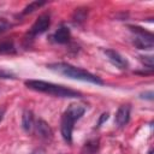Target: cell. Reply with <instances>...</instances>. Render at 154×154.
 <instances>
[{
  "label": "cell",
  "mask_w": 154,
  "mask_h": 154,
  "mask_svg": "<svg viewBox=\"0 0 154 154\" xmlns=\"http://www.w3.org/2000/svg\"><path fill=\"white\" fill-rule=\"evenodd\" d=\"M47 67L49 70L59 73V75H63V76L72 78V79L89 82V83L97 84V85L103 84V81L99 76H96V75H94V73H91V72H89L82 67L73 66L69 63H52V64H48Z\"/></svg>",
  "instance_id": "6da1fadb"
},
{
  "label": "cell",
  "mask_w": 154,
  "mask_h": 154,
  "mask_svg": "<svg viewBox=\"0 0 154 154\" xmlns=\"http://www.w3.org/2000/svg\"><path fill=\"white\" fill-rule=\"evenodd\" d=\"M25 87L38 93L48 94L57 97H81L82 93L73 90L71 88H67L61 84H55L52 82H46L41 79H26L24 82Z\"/></svg>",
  "instance_id": "7a4b0ae2"
},
{
  "label": "cell",
  "mask_w": 154,
  "mask_h": 154,
  "mask_svg": "<svg viewBox=\"0 0 154 154\" xmlns=\"http://www.w3.org/2000/svg\"><path fill=\"white\" fill-rule=\"evenodd\" d=\"M85 112V106L82 103H71L63 113L60 120V131L64 141L67 144L72 143V132L75 123L82 118Z\"/></svg>",
  "instance_id": "3957f363"
},
{
  "label": "cell",
  "mask_w": 154,
  "mask_h": 154,
  "mask_svg": "<svg viewBox=\"0 0 154 154\" xmlns=\"http://www.w3.org/2000/svg\"><path fill=\"white\" fill-rule=\"evenodd\" d=\"M129 29L135 34L132 43L136 48L147 49V51L153 49L154 41H153V34L150 31H147L146 29L137 26V25H129Z\"/></svg>",
  "instance_id": "277c9868"
},
{
  "label": "cell",
  "mask_w": 154,
  "mask_h": 154,
  "mask_svg": "<svg viewBox=\"0 0 154 154\" xmlns=\"http://www.w3.org/2000/svg\"><path fill=\"white\" fill-rule=\"evenodd\" d=\"M51 26V14L49 13H42L37 17V19L34 22V24L31 25L30 30L28 31V34L25 35V42L32 41L36 36L46 32Z\"/></svg>",
  "instance_id": "5b68a950"
},
{
  "label": "cell",
  "mask_w": 154,
  "mask_h": 154,
  "mask_svg": "<svg viewBox=\"0 0 154 154\" xmlns=\"http://www.w3.org/2000/svg\"><path fill=\"white\" fill-rule=\"evenodd\" d=\"M105 54H106L107 59L112 63V65H114L116 67H118L120 70H126L129 67L128 60L120 53H118L117 51L108 48V49H105Z\"/></svg>",
  "instance_id": "8992f818"
},
{
  "label": "cell",
  "mask_w": 154,
  "mask_h": 154,
  "mask_svg": "<svg viewBox=\"0 0 154 154\" xmlns=\"http://www.w3.org/2000/svg\"><path fill=\"white\" fill-rule=\"evenodd\" d=\"M51 41L54 43H59V45H65L69 43L71 40V31L67 26H60L58 30H55L52 35H51Z\"/></svg>",
  "instance_id": "52a82bcc"
},
{
  "label": "cell",
  "mask_w": 154,
  "mask_h": 154,
  "mask_svg": "<svg viewBox=\"0 0 154 154\" xmlns=\"http://www.w3.org/2000/svg\"><path fill=\"white\" fill-rule=\"evenodd\" d=\"M130 112H131V106L129 103L122 105L118 108V111L116 113V119H114L117 126L122 128V126H125L129 123V120H130Z\"/></svg>",
  "instance_id": "ba28073f"
},
{
  "label": "cell",
  "mask_w": 154,
  "mask_h": 154,
  "mask_svg": "<svg viewBox=\"0 0 154 154\" xmlns=\"http://www.w3.org/2000/svg\"><path fill=\"white\" fill-rule=\"evenodd\" d=\"M35 129H36L37 135L42 140H52V137H53V130L48 125V123H46L43 119H38V120L35 122Z\"/></svg>",
  "instance_id": "9c48e42d"
},
{
  "label": "cell",
  "mask_w": 154,
  "mask_h": 154,
  "mask_svg": "<svg viewBox=\"0 0 154 154\" xmlns=\"http://www.w3.org/2000/svg\"><path fill=\"white\" fill-rule=\"evenodd\" d=\"M99 150H100V140L90 138L83 144L81 149V154H97Z\"/></svg>",
  "instance_id": "30bf717a"
},
{
  "label": "cell",
  "mask_w": 154,
  "mask_h": 154,
  "mask_svg": "<svg viewBox=\"0 0 154 154\" xmlns=\"http://www.w3.org/2000/svg\"><path fill=\"white\" fill-rule=\"evenodd\" d=\"M35 126V119H34V114L30 109H25L23 112L22 116V128L24 129V131L30 132Z\"/></svg>",
  "instance_id": "8fae6325"
},
{
  "label": "cell",
  "mask_w": 154,
  "mask_h": 154,
  "mask_svg": "<svg viewBox=\"0 0 154 154\" xmlns=\"http://www.w3.org/2000/svg\"><path fill=\"white\" fill-rule=\"evenodd\" d=\"M87 16H88V8L87 7H77L73 11L72 20L75 24H82L87 19Z\"/></svg>",
  "instance_id": "7c38bea8"
},
{
  "label": "cell",
  "mask_w": 154,
  "mask_h": 154,
  "mask_svg": "<svg viewBox=\"0 0 154 154\" xmlns=\"http://www.w3.org/2000/svg\"><path fill=\"white\" fill-rule=\"evenodd\" d=\"M17 49L12 40H4L0 42V54H16Z\"/></svg>",
  "instance_id": "4fadbf2b"
},
{
  "label": "cell",
  "mask_w": 154,
  "mask_h": 154,
  "mask_svg": "<svg viewBox=\"0 0 154 154\" xmlns=\"http://www.w3.org/2000/svg\"><path fill=\"white\" fill-rule=\"evenodd\" d=\"M46 4H47L46 1H32V2H30L29 5H26V6L23 8V11H22V14H23V16H25V14H29V13L34 12L35 10H38L40 7L45 6Z\"/></svg>",
  "instance_id": "5bb4252c"
},
{
  "label": "cell",
  "mask_w": 154,
  "mask_h": 154,
  "mask_svg": "<svg viewBox=\"0 0 154 154\" xmlns=\"http://www.w3.org/2000/svg\"><path fill=\"white\" fill-rule=\"evenodd\" d=\"M140 60L142 61V64L144 66H147L149 70H153L154 66V60L152 55H140Z\"/></svg>",
  "instance_id": "9a60e30c"
},
{
  "label": "cell",
  "mask_w": 154,
  "mask_h": 154,
  "mask_svg": "<svg viewBox=\"0 0 154 154\" xmlns=\"http://www.w3.org/2000/svg\"><path fill=\"white\" fill-rule=\"evenodd\" d=\"M16 78V75L8 70L0 69V79H13Z\"/></svg>",
  "instance_id": "2e32d148"
},
{
  "label": "cell",
  "mask_w": 154,
  "mask_h": 154,
  "mask_svg": "<svg viewBox=\"0 0 154 154\" xmlns=\"http://www.w3.org/2000/svg\"><path fill=\"white\" fill-rule=\"evenodd\" d=\"M10 28H11V24H10L6 19L0 18V34H2L4 31H6V30L10 29Z\"/></svg>",
  "instance_id": "e0dca14e"
},
{
  "label": "cell",
  "mask_w": 154,
  "mask_h": 154,
  "mask_svg": "<svg viewBox=\"0 0 154 154\" xmlns=\"http://www.w3.org/2000/svg\"><path fill=\"white\" fill-rule=\"evenodd\" d=\"M108 117H109V114H108V112H105V113H102L101 116H100V118H99V120H97V124H96V128H99V126H101L107 119H108Z\"/></svg>",
  "instance_id": "ac0fdd59"
},
{
  "label": "cell",
  "mask_w": 154,
  "mask_h": 154,
  "mask_svg": "<svg viewBox=\"0 0 154 154\" xmlns=\"http://www.w3.org/2000/svg\"><path fill=\"white\" fill-rule=\"evenodd\" d=\"M153 96H154V94H153V91H152V90H149V91H146L144 94H141V97H142V99L153 100Z\"/></svg>",
  "instance_id": "d6986e66"
},
{
  "label": "cell",
  "mask_w": 154,
  "mask_h": 154,
  "mask_svg": "<svg viewBox=\"0 0 154 154\" xmlns=\"http://www.w3.org/2000/svg\"><path fill=\"white\" fill-rule=\"evenodd\" d=\"M31 154H45V150L42 148H38V149H35Z\"/></svg>",
  "instance_id": "ffe728a7"
},
{
  "label": "cell",
  "mask_w": 154,
  "mask_h": 154,
  "mask_svg": "<svg viewBox=\"0 0 154 154\" xmlns=\"http://www.w3.org/2000/svg\"><path fill=\"white\" fill-rule=\"evenodd\" d=\"M4 112H5V109H4L2 107H0V122H1V119H2V117H4Z\"/></svg>",
  "instance_id": "44dd1931"
},
{
  "label": "cell",
  "mask_w": 154,
  "mask_h": 154,
  "mask_svg": "<svg viewBox=\"0 0 154 154\" xmlns=\"http://www.w3.org/2000/svg\"><path fill=\"white\" fill-rule=\"evenodd\" d=\"M148 154H153V148H150V149H149V152H148Z\"/></svg>",
  "instance_id": "7402d4cb"
}]
</instances>
